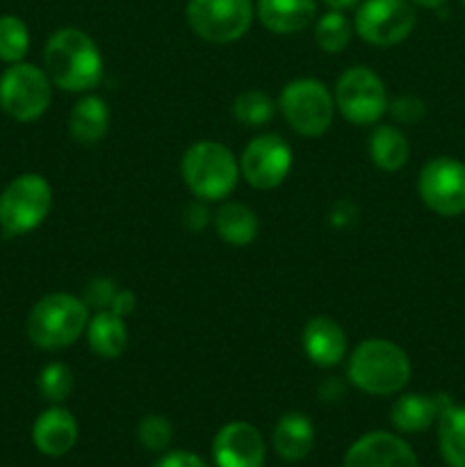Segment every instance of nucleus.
I'll list each match as a JSON object with an SVG mask.
<instances>
[{
    "mask_svg": "<svg viewBox=\"0 0 465 467\" xmlns=\"http://www.w3.org/2000/svg\"><path fill=\"white\" fill-rule=\"evenodd\" d=\"M214 228H217L219 237L231 246H246L255 240L260 223L249 205L232 201V203L219 208L217 217H214Z\"/></svg>",
    "mask_w": 465,
    "mask_h": 467,
    "instance_id": "5701e85b",
    "label": "nucleus"
},
{
    "mask_svg": "<svg viewBox=\"0 0 465 467\" xmlns=\"http://www.w3.org/2000/svg\"><path fill=\"white\" fill-rule=\"evenodd\" d=\"M205 222H208V210L201 203H191L190 208H187V223H190V228L201 231V228L205 226Z\"/></svg>",
    "mask_w": 465,
    "mask_h": 467,
    "instance_id": "72a5a7b5",
    "label": "nucleus"
},
{
    "mask_svg": "<svg viewBox=\"0 0 465 467\" xmlns=\"http://www.w3.org/2000/svg\"><path fill=\"white\" fill-rule=\"evenodd\" d=\"M117 292H119V285L112 281V278L96 276V278H91V281L85 285V292H82V301H85L89 308L98 310V313H100V310H109V306H112Z\"/></svg>",
    "mask_w": 465,
    "mask_h": 467,
    "instance_id": "c756f323",
    "label": "nucleus"
},
{
    "mask_svg": "<svg viewBox=\"0 0 465 467\" xmlns=\"http://www.w3.org/2000/svg\"><path fill=\"white\" fill-rule=\"evenodd\" d=\"M351 35H354V26L340 9H331L319 16L317 26H315V41L324 53L336 55L345 50L349 46Z\"/></svg>",
    "mask_w": 465,
    "mask_h": 467,
    "instance_id": "393cba45",
    "label": "nucleus"
},
{
    "mask_svg": "<svg viewBox=\"0 0 465 467\" xmlns=\"http://www.w3.org/2000/svg\"><path fill=\"white\" fill-rule=\"evenodd\" d=\"M264 454L263 433L249 422H228L212 441L217 467H263Z\"/></svg>",
    "mask_w": 465,
    "mask_h": 467,
    "instance_id": "ddd939ff",
    "label": "nucleus"
},
{
    "mask_svg": "<svg viewBox=\"0 0 465 467\" xmlns=\"http://www.w3.org/2000/svg\"><path fill=\"white\" fill-rule=\"evenodd\" d=\"M324 3L333 9H346V7H354L358 0H324Z\"/></svg>",
    "mask_w": 465,
    "mask_h": 467,
    "instance_id": "f704fd0d",
    "label": "nucleus"
},
{
    "mask_svg": "<svg viewBox=\"0 0 465 467\" xmlns=\"http://www.w3.org/2000/svg\"><path fill=\"white\" fill-rule=\"evenodd\" d=\"M292 171V149L283 137L260 135L249 141L240 160V173L255 190H274Z\"/></svg>",
    "mask_w": 465,
    "mask_h": 467,
    "instance_id": "f8f14e48",
    "label": "nucleus"
},
{
    "mask_svg": "<svg viewBox=\"0 0 465 467\" xmlns=\"http://www.w3.org/2000/svg\"><path fill=\"white\" fill-rule=\"evenodd\" d=\"M342 467H418V456L395 433L372 431L346 450Z\"/></svg>",
    "mask_w": 465,
    "mask_h": 467,
    "instance_id": "4468645a",
    "label": "nucleus"
},
{
    "mask_svg": "<svg viewBox=\"0 0 465 467\" xmlns=\"http://www.w3.org/2000/svg\"><path fill=\"white\" fill-rule=\"evenodd\" d=\"M109 105L100 96H82L68 114V132L82 146H94L108 135Z\"/></svg>",
    "mask_w": 465,
    "mask_h": 467,
    "instance_id": "aec40b11",
    "label": "nucleus"
},
{
    "mask_svg": "<svg viewBox=\"0 0 465 467\" xmlns=\"http://www.w3.org/2000/svg\"><path fill=\"white\" fill-rule=\"evenodd\" d=\"M258 18L274 35H294L308 27L317 14L315 0H258Z\"/></svg>",
    "mask_w": 465,
    "mask_h": 467,
    "instance_id": "a211bd4d",
    "label": "nucleus"
},
{
    "mask_svg": "<svg viewBox=\"0 0 465 467\" xmlns=\"http://www.w3.org/2000/svg\"><path fill=\"white\" fill-rule=\"evenodd\" d=\"M32 442L41 454L53 459L68 454L78 442V422L71 410L59 406L44 410L32 427Z\"/></svg>",
    "mask_w": 465,
    "mask_h": 467,
    "instance_id": "2eb2a0df",
    "label": "nucleus"
},
{
    "mask_svg": "<svg viewBox=\"0 0 465 467\" xmlns=\"http://www.w3.org/2000/svg\"><path fill=\"white\" fill-rule=\"evenodd\" d=\"M454 401L447 395H401L390 409V422L397 431L419 433L438 422L442 410Z\"/></svg>",
    "mask_w": 465,
    "mask_h": 467,
    "instance_id": "f3484780",
    "label": "nucleus"
},
{
    "mask_svg": "<svg viewBox=\"0 0 465 467\" xmlns=\"http://www.w3.org/2000/svg\"><path fill=\"white\" fill-rule=\"evenodd\" d=\"M413 3L422 5V7H431V9H436V7H440V5H445L447 0H413Z\"/></svg>",
    "mask_w": 465,
    "mask_h": 467,
    "instance_id": "c9c22d12",
    "label": "nucleus"
},
{
    "mask_svg": "<svg viewBox=\"0 0 465 467\" xmlns=\"http://www.w3.org/2000/svg\"><path fill=\"white\" fill-rule=\"evenodd\" d=\"M181 173L196 199L222 201L237 187L240 162L228 146L203 140L185 150Z\"/></svg>",
    "mask_w": 465,
    "mask_h": 467,
    "instance_id": "20e7f679",
    "label": "nucleus"
},
{
    "mask_svg": "<svg viewBox=\"0 0 465 467\" xmlns=\"http://www.w3.org/2000/svg\"><path fill=\"white\" fill-rule=\"evenodd\" d=\"M137 441L149 451H164L173 441V427L164 415H146L137 424Z\"/></svg>",
    "mask_w": 465,
    "mask_h": 467,
    "instance_id": "c85d7f7f",
    "label": "nucleus"
},
{
    "mask_svg": "<svg viewBox=\"0 0 465 467\" xmlns=\"http://www.w3.org/2000/svg\"><path fill=\"white\" fill-rule=\"evenodd\" d=\"M53 208V187L39 173L14 178L0 194V228L5 235H26L39 228Z\"/></svg>",
    "mask_w": 465,
    "mask_h": 467,
    "instance_id": "39448f33",
    "label": "nucleus"
},
{
    "mask_svg": "<svg viewBox=\"0 0 465 467\" xmlns=\"http://www.w3.org/2000/svg\"><path fill=\"white\" fill-rule=\"evenodd\" d=\"M89 324V306L68 292H53L32 306L27 315V337L35 347L59 351L76 345Z\"/></svg>",
    "mask_w": 465,
    "mask_h": 467,
    "instance_id": "7ed1b4c3",
    "label": "nucleus"
},
{
    "mask_svg": "<svg viewBox=\"0 0 465 467\" xmlns=\"http://www.w3.org/2000/svg\"><path fill=\"white\" fill-rule=\"evenodd\" d=\"M351 386L374 397L397 395L410 379V360L399 345L383 337L360 342L346 365Z\"/></svg>",
    "mask_w": 465,
    "mask_h": 467,
    "instance_id": "f03ea898",
    "label": "nucleus"
},
{
    "mask_svg": "<svg viewBox=\"0 0 465 467\" xmlns=\"http://www.w3.org/2000/svg\"><path fill=\"white\" fill-rule=\"evenodd\" d=\"M85 333L91 351L100 358H119L128 347V328L123 324V317L109 313V310L96 313V317H91L87 324Z\"/></svg>",
    "mask_w": 465,
    "mask_h": 467,
    "instance_id": "412c9836",
    "label": "nucleus"
},
{
    "mask_svg": "<svg viewBox=\"0 0 465 467\" xmlns=\"http://www.w3.org/2000/svg\"><path fill=\"white\" fill-rule=\"evenodd\" d=\"M410 155L408 140L397 126H378L369 135V158L383 171H399Z\"/></svg>",
    "mask_w": 465,
    "mask_h": 467,
    "instance_id": "4be33fe9",
    "label": "nucleus"
},
{
    "mask_svg": "<svg viewBox=\"0 0 465 467\" xmlns=\"http://www.w3.org/2000/svg\"><path fill=\"white\" fill-rule=\"evenodd\" d=\"M415 23L418 16L408 0H365L356 12L354 30L367 44L388 48L408 39Z\"/></svg>",
    "mask_w": 465,
    "mask_h": 467,
    "instance_id": "9b49d317",
    "label": "nucleus"
},
{
    "mask_svg": "<svg viewBox=\"0 0 465 467\" xmlns=\"http://www.w3.org/2000/svg\"><path fill=\"white\" fill-rule=\"evenodd\" d=\"M272 445L283 461H304L313 451L315 427L304 413H287L276 422L272 433Z\"/></svg>",
    "mask_w": 465,
    "mask_h": 467,
    "instance_id": "6ab92c4d",
    "label": "nucleus"
},
{
    "mask_svg": "<svg viewBox=\"0 0 465 467\" xmlns=\"http://www.w3.org/2000/svg\"><path fill=\"white\" fill-rule=\"evenodd\" d=\"M336 108L354 126H372L388 112V94L381 78L367 67H351L337 78Z\"/></svg>",
    "mask_w": 465,
    "mask_h": 467,
    "instance_id": "6e6552de",
    "label": "nucleus"
},
{
    "mask_svg": "<svg viewBox=\"0 0 465 467\" xmlns=\"http://www.w3.org/2000/svg\"><path fill=\"white\" fill-rule=\"evenodd\" d=\"M187 23L191 32L210 44L242 39L253 23L251 0H190Z\"/></svg>",
    "mask_w": 465,
    "mask_h": 467,
    "instance_id": "1a4fd4ad",
    "label": "nucleus"
},
{
    "mask_svg": "<svg viewBox=\"0 0 465 467\" xmlns=\"http://www.w3.org/2000/svg\"><path fill=\"white\" fill-rule=\"evenodd\" d=\"M304 351L317 368H336L346 354V336L331 317H313L304 328Z\"/></svg>",
    "mask_w": 465,
    "mask_h": 467,
    "instance_id": "dca6fc26",
    "label": "nucleus"
},
{
    "mask_svg": "<svg viewBox=\"0 0 465 467\" xmlns=\"http://www.w3.org/2000/svg\"><path fill=\"white\" fill-rule=\"evenodd\" d=\"M274 109H276L274 100L264 91L258 89L242 91L235 103H232V114H235L237 121L253 128L264 126L274 117Z\"/></svg>",
    "mask_w": 465,
    "mask_h": 467,
    "instance_id": "bb28decb",
    "label": "nucleus"
},
{
    "mask_svg": "<svg viewBox=\"0 0 465 467\" xmlns=\"http://www.w3.org/2000/svg\"><path fill=\"white\" fill-rule=\"evenodd\" d=\"M438 445L450 467H465V406L450 404L438 418Z\"/></svg>",
    "mask_w": 465,
    "mask_h": 467,
    "instance_id": "b1692460",
    "label": "nucleus"
},
{
    "mask_svg": "<svg viewBox=\"0 0 465 467\" xmlns=\"http://www.w3.org/2000/svg\"><path fill=\"white\" fill-rule=\"evenodd\" d=\"M388 112L395 119L397 123H404V126H415V123L422 121L424 117V103L418 96H397L395 100H388Z\"/></svg>",
    "mask_w": 465,
    "mask_h": 467,
    "instance_id": "7c9ffc66",
    "label": "nucleus"
},
{
    "mask_svg": "<svg viewBox=\"0 0 465 467\" xmlns=\"http://www.w3.org/2000/svg\"><path fill=\"white\" fill-rule=\"evenodd\" d=\"M39 392L46 401H53V404L68 400L73 392L71 368L64 363L46 365L39 374Z\"/></svg>",
    "mask_w": 465,
    "mask_h": 467,
    "instance_id": "cd10ccee",
    "label": "nucleus"
},
{
    "mask_svg": "<svg viewBox=\"0 0 465 467\" xmlns=\"http://www.w3.org/2000/svg\"><path fill=\"white\" fill-rule=\"evenodd\" d=\"M30 48V32L27 26L14 14L0 16V59L7 64L23 62Z\"/></svg>",
    "mask_w": 465,
    "mask_h": 467,
    "instance_id": "a878e982",
    "label": "nucleus"
},
{
    "mask_svg": "<svg viewBox=\"0 0 465 467\" xmlns=\"http://www.w3.org/2000/svg\"><path fill=\"white\" fill-rule=\"evenodd\" d=\"M419 199L440 217H459L465 213V164L456 158H433L418 178Z\"/></svg>",
    "mask_w": 465,
    "mask_h": 467,
    "instance_id": "9d476101",
    "label": "nucleus"
},
{
    "mask_svg": "<svg viewBox=\"0 0 465 467\" xmlns=\"http://www.w3.org/2000/svg\"><path fill=\"white\" fill-rule=\"evenodd\" d=\"M53 82L35 64H12L0 76V109L14 121L30 123L44 117L53 100Z\"/></svg>",
    "mask_w": 465,
    "mask_h": 467,
    "instance_id": "423d86ee",
    "label": "nucleus"
},
{
    "mask_svg": "<svg viewBox=\"0 0 465 467\" xmlns=\"http://www.w3.org/2000/svg\"><path fill=\"white\" fill-rule=\"evenodd\" d=\"M135 306H137L135 292H132V290H121V287H119L117 296H114L112 306H109V313H114V315H119V317L126 319L128 315H130L132 310H135Z\"/></svg>",
    "mask_w": 465,
    "mask_h": 467,
    "instance_id": "473e14b6",
    "label": "nucleus"
},
{
    "mask_svg": "<svg viewBox=\"0 0 465 467\" xmlns=\"http://www.w3.org/2000/svg\"><path fill=\"white\" fill-rule=\"evenodd\" d=\"M44 71L59 89L82 94L103 80V55L87 32L62 27L46 41Z\"/></svg>",
    "mask_w": 465,
    "mask_h": 467,
    "instance_id": "f257e3e1",
    "label": "nucleus"
},
{
    "mask_svg": "<svg viewBox=\"0 0 465 467\" xmlns=\"http://www.w3.org/2000/svg\"><path fill=\"white\" fill-rule=\"evenodd\" d=\"M278 108L292 130L304 137H319L331 128L336 100L319 80L299 78L283 87Z\"/></svg>",
    "mask_w": 465,
    "mask_h": 467,
    "instance_id": "0eeeda50",
    "label": "nucleus"
},
{
    "mask_svg": "<svg viewBox=\"0 0 465 467\" xmlns=\"http://www.w3.org/2000/svg\"><path fill=\"white\" fill-rule=\"evenodd\" d=\"M463 5H465V0H463Z\"/></svg>",
    "mask_w": 465,
    "mask_h": 467,
    "instance_id": "e433bc0d",
    "label": "nucleus"
},
{
    "mask_svg": "<svg viewBox=\"0 0 465 467\" xmlns=\"http://www.w3.org/2000/svg\"><path fill=\"white\" fill-rule=\"evenodd\" d=\"M155 467H208V463L191 451H171L164 454Z\"/></svg>",
    "mask_w": 465,
    "mask_h": 467,
    "instance_id": "2f4dec72",
    "label": "nucleus"
}]
</instances>
